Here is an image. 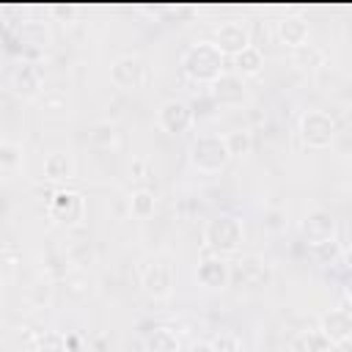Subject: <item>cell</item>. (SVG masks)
<instances>
[{
    "label": "cell",
    "mask_w": 352,
    "mask_h": 352,
    "mask_svg": "<svg viewBox=\"0 0 352 352\" xmlns=\"http://www.w3.org/2000/svg\"><path fill=\"white\" fill-rule=\"evenodd\" d=\"M143 352H182V341L170 327H154L143 341Z\"/></svg>",
    "instance_id": "cell-19"
},
{
    "label": "cell",
    "mask_w": 352,
    "mask_h": 352,
    "mask_svg": "<svg viewBox=\"0 0 352 352\" xmlns=\"http://www.w3.org/2000/svg\"><path fill=\"white\" fill-rule=\"evenodd\" d=\"M50 297H52V283L44 278H38V280H33L30 286H28V292H25V300L33 305V308H44L47 302H50Z\"/></svg>",
    "instance_id": "cell-24"
},
{
    "label": "cell",
    "mask_w": 352,
    "mask_h": 352,
    "mask_svg": "<svg viewBox=\"0 0 352 352\" xmlns=\"http://www.w3.org/2000/svg\"><path fill=\"white\" fill-rule=\"evenodd\" d=\"M19 165H22V146L14 140H3L0 143V170L6 176H11Z\"/></svg>",
    "instance_id": "cell-22"
},
{
    "label": "cell",
    "mask_w": 352,
    "mask_h": 352,
    "mask_svg": "<svg viewBox=\"0 0 352 352\" xmlns=\"http://www.w3.org/2000/svg\"><path fill=\"white\" fill-rule=\"evenodd\" d=\"M319 330L330 338V344H346L352 341V311L346 308H330L319 316Z\"/></svg>",
    "instance_id": "cell-12"
},
{
    "label": "cell",
    "mask_w": 352,
    "mask_h": 352,
    "mask_svg": "<svg viewBox=\"0 0 352 352\" xmlns=\"http://www.w3.org/2000/svg\"><path fill=\"white\" fill-rule=\"evenodd\" d=\"M116 138H118V129L110 121H96L91 126V132H88V140L94 146H110V143H116Z\"/></svg>",
    "instance_id": "cell-25"
},
{
    "label": "cell",
    "mask_w": 352,
    "mask_h": 352,
    "mask_svg": "<svg viewBox=\"0 0 352 352\" xmlns=\"http://www.w3.org/2000/svg\"><path fill=\"white\" fill-rule=\"evenodd\" d=\"M308 36H311V25H308V19H302V16H297V14H286L280 22H278V38L286 44V47H300V44H305L308 41Z\"/></svg>",
    "instance_id": "cell-16"
},
{
    "label": "cell",
    "mask_w": 352,
    "mask_h": 352,
    "mask_svg": "<svg viewBox=\"0 0 352 352\" xmlns=\"http://www.w3.org/2000/svg\"><path fill=\"white\" fill-rule=\"evenodd\" d=\"M324 60H327V52L319 44L305 41L292 50V66H297L300 72H316L319 66H324Z\"/></svg>",
    "instance_id": "cell-18"
},
{
    "label": "cell",
    "mask_w": 352,
    "mask_h": 352,
    "mask_svg": "<svg viewBox=\"0 0 352 352\" xmlns=\"http://www.w3.org/2000/svg\"><path fill=\"white\" fill-rule=\"evenodd\" d=\"M140 286L151 300H165L173 294V267L165 258H151L140 270Z\"/></svg>",
    "instance_id": "cell-8"
},
{
    "label": "cell",
    "mask_w": 352,
    "mask_h": 352,
    "mask_svg": "<svg viewBox=\"0 0 352 352\" xmlns=\"http://www.w3.org/2000/svg\"><path fill=\"white\" fill-rule=\"evenodd\" d=\"M297 132L308 148H327L336 140V121L324 110H308L300 116Z\"/></svg>",
    "instance_id": "cell-7"
},
{
    "label": "cell",
    "mask_w": 352,
    "mask_h": 352,
    "mask_svg": "<svg viewBox=\"0 0 352 352\" xmlns=\"http://www.w3.org/2000/svg\"><path fill=\"white\" fill-rule=\"evenodd\" d=\"M154 209H157V198H154L151 190L140 187V190H135V192L129 195V212H132V217L148 220V217L154 214Z\"/></svg>",
    "instance_id": "cell-21"
},
{
    "label": "cell",
    "mask_w": 352,
    "mask_h": 352,
    "mask_svg": "<svg viewBox=\"0 0 352 352\" xmlns=\"http://www.w3.org/2000/svg\"><path fill=\"white\" fill-rule=\"evenodd\" d=\"M187 352H214L212 349V344L209 341H195V344H190V349Z\"/></svg>",
    "instance_id": "cell-29"
},
{
    "label": "cell",
    "mask_w": 352,
    "mask_h": 352,
    "mask_svg": "<svg viewBox=\"0 0 352 352\" xmlns=\"http://www.w3.org/2000/svg\"><path fill=\"white\" fill-rule=\"evenodd\" d=\"M74 170H77V165H74V157L69 151H50L44 157V179L50 184H60V182L74 179Z\"/></svg>",
    "instance_id": "cell-15"
},
{
    "label": "cell",
    "mask_w": 352,
    "mask_h": 352,
    "mask_svg": "<svg viewBox=\"0 0 352 352\" xmlns=\"http://www.w3.org/2000/svg\"><path fill=\"white\" fill-rule=\"evenodd\" d=\"M330 349H333V344H330V338L319 327L300 330L289 341V352H330Z\"/></svg>",
    "instance_id": "cell-17"
},
{
    "label": "cell",
    "mask_w": 352,
    "mask_h": 352,
    "mask_svg": "<svg viewBox=\"0 0 352 352\" xmlns=\"http://www.w3.org/2000/svg\"><path fill=\"white\" fill-rule=\"evenodd\" d=\"M214 44L223 55H239L245 47H250V33L242 22H223L214 30Z\"/></svg>",
    "instance_id": "cell-14"
},
{
    "label": "cell",
    "mask_w": 352,
    "mask_h": 352,
    "mask_svg": "<svg viewBox=\"0 0 352 352\" xmlns=\"http://www.w3.org/2000/svg\"><path fill=\"white\" fill-rule=\"evenodd\" d=\"M209 344H212L214 352H239V338L231 336V333H217Z\"/></svg>",
    "instance_id": "cell-28"
},
{
    "label": "cell",
    "mask_w": 352,
    "mask_h": 352,
    "mask_svg": "<svg viewBox=\"0 0 352 352\" xmlns=\"http://www.w3.org/2000/svg\"><path fill=\"white\" fill-rule=\"evenodd\" d=\"M36 352H69V341L58 330H44L36 336Z\"/></svg>",
    "instance_id": "cell-23"
},
{
    "label": "cell",
    "mask_w": 352,
    "mask_h": 352,
    "mask_svg": "<svg viewBox=\"0 0 352 352\" xmlns=\"http://www.w3.org/2000/svg\"><path fill=\"white\" fill-rule=\"evenodd\" d=\"M341 261H344V267H346V270H349V275H352V248H346V250H344Z\"/></svg>",
    "instance_id": "cell-30"
},
{
    "label": "cell",
    "mask_w": 352,
    "mask_h": 352,
    "mask_svg": "<svg viewBox=\"0 0 352 352\" xmlns=\"http://www.w3.org/2000/svg\"><path fill=\"white\" fill-rule=\"evenodd\" d=\"M300 231H302V239H305L311 248H316V245H322V242L336 239V217H333L327 209H311V212L305 214Z\"/></svg>",
    "instance_id": "cell-10"
},
{
    "label": "cell",
    "mask_w": 352,
    "mask_h": 352,
    "mask_svg": "<svg viewBox=\"0 0 352 352\" xmlns=\"http://www.w3.org/2000/svg\"><path fill=\"white\" fill-rule=\"evenodd\" d=\"M195 278H198V283H201L204 289H212V292L226 289V286L231 283V264H228L223 256H209V258H204V261L198 264Z\"/></svg>",
    "instance_id": "cell-13"
},
{
    "label": "cell",
    "mask_w": 352,
    "mask_h": 352,
    "mask_svg": "<svg viewBox=\"0 0 352 352\" xmlns=\"http://www.w3.org/2000/svg\"><path fill=\"white\" fill-rule=\"evenodd\" d=\"M192 118H195V113L184 99H168V102H162V107L157 113V121L168 135H184L192 126Z\"/></svg>",
    "instance_id": "cell-9"
},
{
    "label": "cell",
    "mask_w": 352,
    "mask_h": 352,
    "mask_svg": "<svg viewBox=\"0 0 352 352\" xmlns=\"http://www.w3.org/2000/svg\"><path fill=\"white\" fill-rule=\"evenodd\" d=\"M226 143H228L231 157H242V154H248L250 146H253L250 132H245V129H234V132H228V135H226Z\"/></svg>",
    "instance_id": "cell-26"
},
{
    "label": "cell",
    "mask_w": 352,
    "mask_h": 352,
    "mask_svg": "<svg viewBox=\"0 0 352 352\" xmlns=\"http://www.w3.org/2000/svg\"><path fill=\"white\" fill-rule=\"evenodd\" d=\"M314 256H316L319 264H336V261L344 256V250H341V245H338L336 239H330V242L316 245V248H314Z\"/></svg>",
    "instance_id": "cell-27"
},
{
    "label": "cell",
    "mask_w": 352,
    "mask_h": 352,
    "mask_svg": "<svg viewBox=\"0 0 352 352\" xmlns=\"http://www.w3.org/2000/svg\"><path fill=\"white\" fill-rule=\"evenodd\" d=\"M245 99H248V88L239 74L226 72L223 77H217L212 82V102L217 107H239Z\"/></svg>",
    "instance_id": "cell-11"
},
{
    "label": "cell",
    "mask_w": 352,
    "mask_h": 352,
    "mask_svg": "<svg viewBox=\"0 0 352 352\" xmlns=\"http://www.w3.org/2000/svg\"><path fill=\"white\" fill-rule=\"evenodd\" d=\"M6 82H8V91H11L14 96L30 102V99H38V94H41L44 72H41V66H38L36 60L22 58V60H16V63L8 69Z\"/></svg>",
    "instance_id": "cell-5"
},
{
    "label": "cell",
    "mask_w": 352,
    "mask_h": 352,
    "mask_svg": "<svg viewBox=\"0 0 352 352\" xmlns=\"http://www.w3.org/2000/svg\"><path fill=\"white\" fill-rule=\"evenodd\" d=\"M182 74L192 82H214L226 74V55L214 41H195L182 55Z\"/></svg>",
    "instance_id": "cell-1"
},
{
    "label": "cell",
    "mask_w": 352,
    "mask_h": 352,
    "mask_svg": "<svg viewBox=\"0 0 352 352\" xmlns=\"http://www.w3.org/2000/svg\"><path fill=\"white\" fill-rule=\"evenodd\" d=\"M151 69L140 55H121L110 63V82L121 91H138L148 82Z\"/></svg>",
    "instance_id": "cell-6"
},
{
    "label": "cell",
    "mask_w": 352,
    "mask_h": 352,
    "mask_svg": "<svg viewBox=\"0 0 352 352\" xmlns=\"http://www.w3.org/2000/svg\"><path fill=\"white\" fill-rule=\"evenodd\" d=\"M187 157H190V165L198 173H206V176L220 173L231 162V151H228L226 135H198L190 143Z\"/></svg>",
    "instance_id": "cell-2"
},
{
    "label": "cell",
    "mask_w": 352,
    "mask_h": 352,
    "mask_svg": "<svg viewBox=\"0 0 352 352\" xmlns=\"http://www.w3.org/2000/svg\"><path fill=\"white\" fill-rule=\"evenodd\" d=\"M47 214L55 226H63V228H74L85 220V198L77 192V190H66V187H58L47 204Z\"/></svg>",
    "instance_id": "cell-4"
},
{
    "label": "cell",
    "mask_w": 352,
    "mask_h": 352,
    "mask_svg": "<svg viewBox=\"0 0 352 352\" xmlns=\"http://www.w3.org/2000/svg\"><path fill=\"white\" fill-rule=\"evenodd\" d=\"M344 294H346V300L352 302V275L346 278V283H344Z\"/></svg>",
    "instance_id": "cell-31"
},
{
    "label": "cell",
    "mask_w": 352,
    "mask_h": 352,
    "mask_svg": "<svg viewBox=\"0 0 352 352\" xmlns=\"http://www.w3.org/2000/svg\"><path fill=\"white\" fill-rule=\"evenodd\" d=\"M245 239V228L242 220L234 214H217L204 226V245L214 253V256H231L242 248Z\"/></svg>",
    "instance_id": "cell-3"
},
{
    "label": "cell",
    "mask_w": 352,
    "mask_h": 352,
    "mask_svg": "<svg viewBox=\"0 0 352 352\" xmlns=\"http://www.w3.org/2000/svg\"><path fill=\"white\" fill-rule=\"evenodd\" d=\"M261 66H264V55H261V50L258 47H245L239 55H234V74H239L242 80L245 77H256L258 72H261Z\"/></svg>",
    "instance_id": "cell-20"
}]
</instances>
